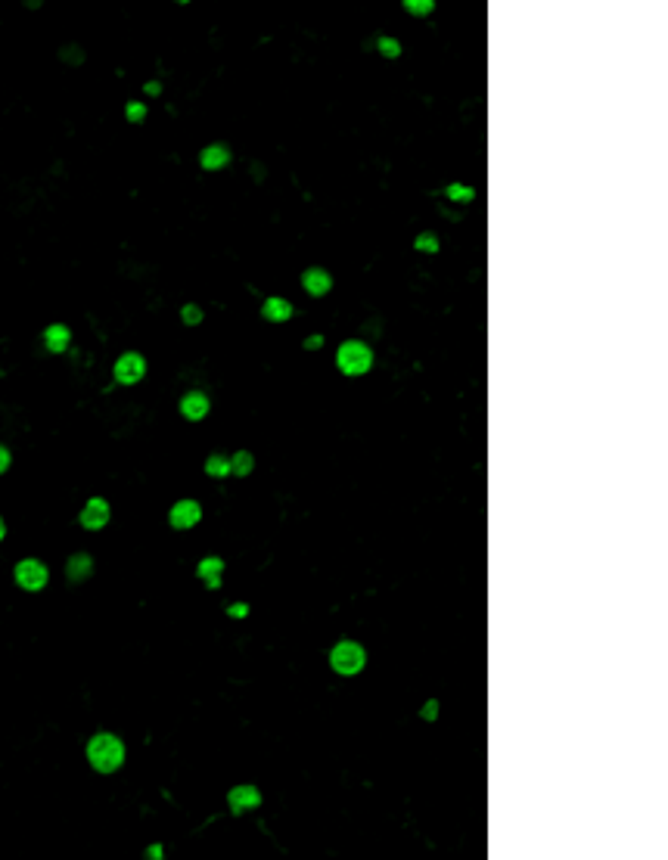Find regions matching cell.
Masks as SVG:
<instances>
[{
	"label": "cell",
	"instance_id": "obj_20",
	"mask_svg": "<svg viewBox=\"0 0 668 860\" xmlns=\"http://www.w3.org/2000/svg\"><path fill=\"white\" fill-rule=\"evenodd\" d=\"M404 6H407V10L414 13V16H429V13H432V6H435V4H432V0H423V4H420V0H407Z\"/></svg>",
	"mask_w": 668,
	"mask_h": 860
},
{
	"label": "cell",
	"instance_id": "obj_6",
	"mask_svg": "<svg viewBox=\"0 0 668 860\" xmlns=\"http://www.w3.org/2000/svg\"><path fill=\"white\" fill-rule=\"evenodd\" d=\"M78 522H81L88 531L106 528V522H109V503H106L103 497H90L88 507H84L81 516H78Z\"/></svg>",
	"mask_w": 668,
	"mask_h": 860
},
{
	"label": "cell",
	"instance_id": "obj_15",
	"mask_svg": "<svg viewBox=\"0 0 668 860\" xmlns=\"http://www.w3.org/2000/svg\"><path fill=\"white\" fill-rule=\"evenodd\" d=\"M261 314L268 317V320H274V323H283V320H289V317H292V305L286 299H268V301H264V308H261Z\"/></svg>",
	"mask_w": 668,
	"mask_h": 860
},
{
	"label": "cell",
	"instance_id": "obj_18",
	"mask_svg": "<svg viewBox=\"0 0 668 860\" xmlns=\"http://www.w3.org/2000/svg\"><path fill=\"white\" fill-rule=\"evenodd\" d=\"M379 53L389 56V60H398V56H401V44H398V41H392V38H379Z\"/></svg>",
	"mask_w": 668,
	"mask_h": 860
},
{
	"label": "cell",
	"instance_id": "obj_12",
	"mask_svg": "<svg viewBox=\"0 0 668 860\" xmlns=\"http://www.w3.org/2000/svg\"><path fill=\"white\" fill-rule=\"evenodd\" d=\"M181 414L186 419H203L208 414V397L203 392H190L181 397Z\"/></svg>",
	"mask_w": 668,
	"mask_h": 860
},
{
	"label": "cell",
	"instance_id": "obj_28",
	"mask_svg": "<svg viewBox=\"0 0 668 860\" xmlns=\"http://www.w3.org/2000/svg\"><path fill=\"white\" fill-rule=\"evenodd\" d=\"M146 857H156V860H159V857H162V845H153V848L146 851Z\"/></svg>",
	"mask_w": 668,
	"mask_h": 860
},
{
	"label": "cell",
	"instance_id": "obj_22",
	"mask_svg": "<svg viewBox=\"0 0 668 860\" xmlns=\"http://www.w3.org/2000/svg\"><path fill=\"white\" fill-rule=\"evenodd\" d=\"M448 196H451V199H461V202H470L472 196H476V193H472L470 186H448Z\"/></svg>",
	"mask_w": 668,
	"mask_h": 860
},
{
	"label": "cell",
	"instance_id": "obj_1",
	"mask_svg": "<svg viewBox=\"0 0 668 860\" xmlns=\"http://www.w3.org/2000/svg\"><path fill=\"white\" fill-rule=\"evenodd\" d=\"M88 761L100 773H116L125 764V742L112 733H97L88 742Z\"/></svg>",
	"mask_w": 668,
	"mask_h": 860
},
{
	"label": "cell",
	"instance_id": "obj_7",
	"mask_svg": "<svg viewBox=\"0 0 668 860\" xmlns=\"http://www.w3.org/2000/svg\"><path fill=\"white\" fill-rule=\"evenodd\" d=\"M203 519V507H199L196 500H181V503H175L171 507V512H168V522L175 525L177 531H186V528H193V525Z\"/></svg>",
	"mask_w": 668,
	"mask_h": 860
},
{
	"label": "cell",
	"instance_id": "obj_5",
	"mask_svg": "<svg viewBox=\"0 0 668 860\" xmlns=\"http://www.w3.org/2000/svg\"><path fill=\"white\" fill-rule=\"evenodd\" d=\"M16 584L22 590H41L47 584V566L38 559H22L16 566Z\"/></svg>",
	"mask_w": 668,
	"mask_h": 860
},
{
	"label": "cell",
	"instance_id": "obj_17",
	"mask_svg": "<svg viewBox=\"0 0 668 860\" xmlns=\"http://www.w3.org/2000/svg\"><path fill=\"white\" fill-rule=\"evenodd\" d=\"M252 466H255V460H252V453H249V451L233 453V460H231V472H233V475H240V479H246V475L252 472Z\"/></svg>",
	"mask_w": 668,
	"mask_h": 860
},
{
	"label": "cell",
	"instance_id": "obj_25",
	"mask_svg": "<svg viewBox=\"0 0 668 860\" xmlns=\"http://www.w3.org/2000/svg\"><path fill=\"white\" fill-rule=\"evenodd\" d=\"M435 714H438V702L432 699V702H426V708H423V718H426V721H435Z\"/></svg>",
	"mask_w": 668,
	"mask_h": 860
},
{
	"label": "cell",
	"instance_id": "obj_4",
	"mask_svg": "<svg viewBox=\"0 0 668 860\" xmlns=\"http://www.w3.org/2000/svg\"><path fill=\"white\" fill-rule=\"evenodd\" d=\"M143 373H146V360L137 351H128L116 360V382H121V385H137Z\"/></svg>",
	"mask_w": 668,
	"mask_h": 860
},
{
	"label": "cell",
	"instance_id": "obj_27",
	"mask_svg": "<svg viewBox=\"0 0 668 860\" xmlns=\"http://www.w3.org/2000/svg\"><path fill=\"white\" fill-rule=\"evenodd\" d=\"M227 612H231V615H233V618H243V615H246V612H249V606H243V603H236V606H231V609H227Z\"/></svg>",
	"mask_w": 668,
	"mask_h": 860
},
{
	"label": "cell",
	"instance_id": "obj_14",
	"mask_svg": "<svg viewBox=\"0 0 668 860\" xmlns=\"http://www.w3.org/2000/svg\"><path fill=\"white\" fill-rule=\"evenodd\" d=\"M221 572H224V559H218V556H212V559H203L199 562V578L208 584V587H218L221 584Z\"/></svg>",
	"mask_w": 668,
	"mask_h": 860
},
{
	"label": "cell",
	"instance_id": "obj_30",
	"mask_svg": "<svg viewBox=\"0 0 668 860\" xmlns=\"http://www.w3.org/2000/svg\"><path fill=\"white\" fill-rule=\"evenodd\" d=\"M4 534H6V525H4V519H0V540H4Z\"/></svg>",
	"mask_w": 668,
	"mask_h": 860
},
{
	"label": "cell",
	"instance_id": "obj_9",
	"mask_svg": "<svg viewBox=\"0 0 668 860\" xmlns=\"http://www.w3.org/2000/svg\"><path fill=\"white\" fill-rule=\"evenodd\" d=\"M301 286H305L311 295H327L329 289H333V277H329L323 267H311V271L301 273Z\"/></svg>",
	"mask_w": 668,
	"mask_h": 860
},
{
	"label": "cell",
	"instance_id": "obj_3",
	"mask_svg": "<svg viewBox=\"0 0 668 860\" xmlns=\"http://www.w3.org/2000/svg\"><path fill=\"white\" fill-rule=\"evenodd\" d=\"M336 364L346 376H364L373 367V351L364 342H346L336 351Z\"/></svg>",
	"mask_w": 668,
	"mask_h": 860
},
{
	"label": "cell",
	"instance_id": "obj_16",
	"mask_svg": "<svg viewBox=\"0 0 668 860\" xmlns=\"http://www.w3.org/2000/svg\"><path fill=\"white\" fill-rule=\"evenodd\" d=\"M205 472L212 475V479H224V475H231V460L221 457V453H212V457L205 460Z\"/></svg>",
	"mask_w": 668,
	"mask_h": 860
},
{
	"label": "cell",
	"instance_id": "obj_2",
	"mask_svg": "<svg viewBox=\"0 0 668 860\" xmlns=\"http://www.w3.org/2000/svg\"><path fill=\"white\" fill-rule=\"evenodd\" d=\"M364 662H367V655H364V646L355 640H342L333 646V653H329V664H333L336 674L342 677H355L357 671L364 668Z\"/></svg>",
	"mask_w": 668,
	"mask_h": 860
},
{
	"label": "cell",
	"instance_id": "obj_13",
	"mask_svg": "<svg viewBox=\"0 0 668 860\" xmlns=\"http://www.w3.org/2000/svg\"><path fill=\"white\" fill-rule=\"evenodd\" d=\"M44 342L53 354H62L71 342V332H69V327H62V323H53V327H47V332H44Z\"/></svg>",
	"mask_w": 668,
	"mask_h": 860
},
{
	"label": "cell",
	"instance_id": "obj_10",
	"mask_svg": "<svg viewBox=\"0 0 668 860\" xmlns=\"http://www.w3.org/2000/svg\"><path fill=\"white\" fill-rule=\"evenodd\" d=\"M90 572H93V559H90L88 553H75V556H71V559L66 562V578H69L71 584L88 581Z\"/></svg>",
	"mask_w": 668,
	"mask_h": 860
},
{
	"label": "cell",
	"instance_id": "obj_23",
	"mask_svg": "<svg viewBox=\"0 0 668 860\" xmlns=\"http://www.w3.org/2000/svg\"><path fill=\"white\" fill-rule=\"evenodd\" d=\"M125 115H128V121H134V125H137V121H143L146 109H143V103H128V112H125Z\"/></svg>",
	"mask_w": 668,
	"mask_h": 860
},
{
	"label": "cell",
	"instance_id": "obj_26",
	"mask_svg": "<svg viewBox=\"0 0 668 860\" xmlns=\"http://www.w3.org/2000/svg\"><path fill=\"white\" fill-rule=\"evenodd\" d=\"M320 345H323V336H308V339H305V348H308V351L320 348Z\"/></svg>",
	"mask_w": 668,
	"mask_h": 860
},
{
	"label": "cell",
	"instance_id": "obj_8",
	"mask_svg": "<svg viewBox=\"0 0 668 860\" xmlns=\"http://www.w3.org/2000/svg\"><path fill=\"white\" fill-rule=\"evenodd\" d=\"M227 805H231L233 814H243V811H255L258 805H261V792L255 789V786H236L227 795Z\"/></svg>",
	"mask_w": 668,
	"mask_h": 860
},
{
	"label": "cell",
	"instance_id": "obj_24",
	"mask_svg": "<svg viewBox=\"0 0 668 860\" xmlns=\"http://www.w3.org/2000/svg\"><path fill=\"white\" fill-rule=\"evenodd\" d=\"M10 460H13V457H10V447L0 444V475H4L6 469H10Z\"/></svg>",
	"mask_w": 668,
	"mask_h": 860
},
{
	"label": "cell",
	"instance_id": "obj_11",
	"mask_svg": "<svg viewBox=\"0 0 668 860\" xmlns=\"http://www.w3.org/2000/svg\"><path fill=\"white\" fill-rule=\"evenodd\" d=\"M227 162H231V149L221 146V143H214V146H205L203 153H199V165H203L205 171H218V168H224Z\"/></svg>",
	"mask_w": 668,
	"mask_h": 860
},
{
	"label": "cell",
	"instance_id": "obj_21",
	"mask_svg": "<svg viewBox=\"0 0 668 860\" xmlns=\"http://www.w3.org/2000/svg\"><path fill=\"white\" fill-rule=\"evenodd\" d=\"M416 249L420 252H438V240L432 233H423V236H416Z\"/></svg>",
	"mask_w": 668,
	"mask_h": 860
},
{
	"label": "cell",
	"instance_id": "obj_19",
	"mask_svg": "<svg viewBox=\"0 0 668 860\" xmlns=\"http://www.w3.org/2000/svg\"><path fill=\"white\" fill-rule=\"evenodd\" d=\"M181 317H184L186 327H196V323H203V310H199V305H184Z\"/></svg>",
	"mask_w": 668,
	"mask_h": 860
},
{
	"label": "cell",
	"instance_id": "obj_29",
	"mask_svg": "<svg viewBox=\"0 0 668 860\" xmlns=\"http://www.w3.org/2000/svg\"><path fill=\"white\" fill-rule=\"evenodd\" d=\"M159 90H162V88H159V84H156V81H149V84H146V93H159Z\"/></svg>",
	"mask_w": 668,
	"mask_h": 860
}]
</instances>
